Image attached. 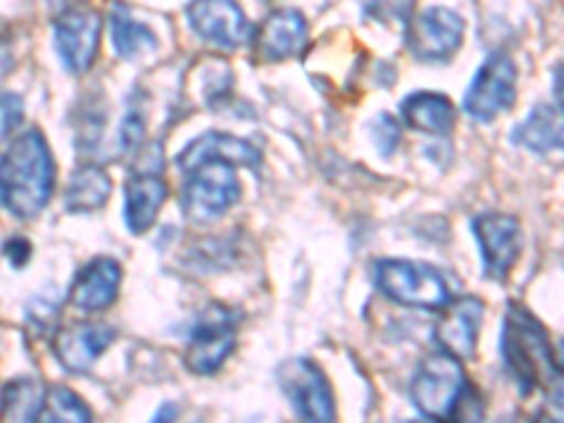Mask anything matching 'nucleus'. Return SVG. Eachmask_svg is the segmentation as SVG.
<instances>
[{
    "label": "nucleus",
    "instance_id": "f257e3e1",
    "mask_svg": "<svg viewBox=\"0 0 564 423\" xmlns=\"http://www.w3.org/2000/svg\"><path fill=\"white\" fill-rule=\"evenodd\" d=\"M54 178L57 164L43 130H26L0 155V204L18 220H34L52 200Z\"/></svg>",
    "mask_w": 564,
    "mask_h": 423
},
{
    "label": "nucleus",
    "instance_id": "f03ea898",
    "mask_svg": "<svg viewBox=\"0 0 564 423\" xmlns=\"http://www.w3.org/2000/svg\"><path fill=\"white\" fill-rule=\"evenodd\" d=\"M502 361L520 395H533L539 387L562 398V367L542 322L513 302L502 322Z\"/></svg>",
    "mask_w": 564,
    "mask_h": 423
},
{
    "label": "nucleus",
    "instance_id": "7ed1b4c3",
    "mask_svg": "<svg viewBox=\"0 0 564 423\" xmlns=\"http://www.w3.org/2000/svg\"><path fill=\"white\" fill-rule=\"evenodd\" d=\"M466 370L463 361L452 352L441 350L432 352L430 359H423L417 367L415 379H412L410 398L415 410L430 421H446L460 412L463 401H466Z\"/></svg>",
    "mask_w": 564,
    "mask_h": 423
},
{
    "label": "nucleus",
    "instance_id": "20e7f679",
    "mask_svg": "<svg viewBox=\"0 0 564 423\" xmlns=\"http://www.w3.org/2000/svg\"><path fill=\"white\" fill-rule=\"evenodd\" d=\"M372 282L387 300L406 308L441 311L452 300L446 276L435 265L415 260H379L372 265Z\"/></svg>",
    "mask_w": 564,
    "mask_h": 423
},
{
    "label": "nucleus",
    "instance_id": "39448f33",
    "mask_svg": "<svg viewBox=\"0 0 564 423\" xmlns=\"http://www.w3.org/2000/svg\"><path fill=\"white\" fill-rule=\"evenodd\" d=\"M184 175L181 209L189 224H215L240 200V178L229 161H204Z\"/></svg>",
    "mask_w": 564,
    "mask_h": 423
},
{
    "label": "nucleus",
    "instance_id": "423d86ee",
    "mask_svg": "<svg viewBox=\"0 0 564 423\" xmlns=\"http://www.w3.org/2000/svg\"><path fill=\"white\" fill-rule=\"evenodd\" d=\"M517 102V65L508 54H491L468 85L463 110L475 122H494Z\"/></svg>",
    "mask_w": 564,
    "mask_h": 423
},
{
    "label": "nucleus",
    "instance_id": "0eeeda50",
    "mask_svg": "<svg viewBox=\"0 0 564 423\" xmlns=\"http://www.w3.org/2000/svg\"><path fill=\"white\" fill-rule=\"evenodd\" d=\"M102 14L90 9H65L54 18V48L68 74H88L99 57Z\"/></svg>",
    "mask_w": 564,
    "mask_h": 423
},
{
    "label": "nucleus",
    "instance_id": "6e6552de",
    "mask_svg": "<svg viewBox=\"0 0 564 423\" xmlns=\"http://www.w3.org/2000/svg\"><path fill=\"white\" fill-rule=\"evenodd\" d=\"M466 37V20L446 7L423 9L421 14L410 18L406 26V45L412 57L421 63H446L452 54L460 52Z\"/></svg>",
    "mask_w": 564,
    "mask_h": 423
},
{
    "label": "nucleus",
    "instance_id": "1a4fd4ad",
    "mask_svg": "<svg viewBox=\"0 0 564 423\" xmlns=\"http://www.w3.org/2000/svg\"><path fill=\"white\" fill-rule=\"evenodd\" d=\"M282 395L289 398L294 412L305 421L327 423L336 417L334 390L327 384L325 372L311 359H291L276 372Z\"/></svg>",
    "mask_w": 564,
    "mask_h": 423
},
{
    "label": "nucleus",
    "instance_id": "9d476101",
    "mask_svg": "<svg viewBox=\"0 0 564 423\" xmlns=\"http://www.w3.org/2000/svg\"><path fill=\"white\" fill-rule=\"evenodd\" d=\"M238 345L235 330V314L212 305L195 322L189 334V350H186V367L198 376H215Z\"/></svg>",
    "mask_w": 564,
    "mask_h": 423
},
{
    "label": "nucleus",
    "instance_id": "9b49d317",
    "mask_svg": "<svg viewBox=\"0 0 564 423\" xmlns=\"http://www.w3.org/2000/svg\"><path fill=\"white\" fill-rule=\"evenodd\" d=\"M471 231H475L477 243H480L482 274L497 282L506 280L522 254L520 220L511 218V215L488 212V215H477L471 220Z\"/></svg>",
    "mask_w": 564,
    "mask_h": 423
},
{
    "label": "nucleus",
    "instance_id": "f8f14e48",
    "mask_svg": "<svg viewBox=\"0 0 564 423\" xmlns=\"http://www.w3.org/2000/svg\"><path fill=\"white\" fill-rule=\"evenodd\" d=\"M186 20L204 43L224 52H235L249 43V18L238 0H193L186 9Z\"/></svg>",
    "mask_w": 564,
    "mask_h": 423
},
{
    "label": "nucleus",
    "instance_id": "ddd939ff",
    "mask_svg": "<svg viewBox=\"0 0 564 423\" xmlns=\"http://www.w3.org/2000/svg\"><path fill=\"white\" fill-rule=\"evenodd\" d=\"M443 316L435 327V339L441 350L452 352L457 359H475L477 341H480L482 316H486V305L477 296H463L457 302H446L443 305Z\"/></svg>",
    "mask_w": 564,
    "mask_h": 423
},
{
    "label": "nucleus",
    "instance_id": "4468645a",
    "mask_svg": "<svg viewBox=\"0 0 564 423\" xmlns=\"http://www.w3.org/2000/svg\"><path fill=\"white\" fill-rule=\"evenodd\" d=\"M305 43H308V20L296 9H280V12H271L263 20V26L257 29L254 54L263 63H282L302 54Z\"/></svg>",
    "mask_w": 564,
    "mask_h": 423
},
{
    "label": "nucleus",
    "instance_id": "2eb2a0df",
    "mask_svg": "<svg viewBox=\"0 0 564 423\" xmlns=\"http://www.w3.org/2000/svg\"><path fill=\"white\" fill-rule=\"evenodd\" d=\"M122 285V265L113 257H94L74 280L70 305L83 314H102L119 296Z\"/></svg>",
    "mask_w": 564,
    "mask_h": 423
},
{
    "label": "nucleus",
    "instance_id": "dca6fc26",
    "mask_svg": "<svg viewBox=\"0 0 564 423\" xmlns=\"http://www.w3.org/2000/svg\"><path fill=\"white\" fill-rule=\"evenodd\" d=\"M116 330L97 322H85V325H70L59 330L54 339V356L59 365L70 372H88L97 365L99 356L113 345Z\"/></svg>",
    "mask_w": 564,
    "mask_h": 423
},
{
    "label": "nucleus",
    "instance_id": "f3484780",
    "mask_svg": "<svg viewBox=\"0 0 564 423\" xmlns=\"http://www.w3.org/2000/svg\"><path fill=\"white\" fill-rule=\"evenodd\" d=\"M204 161H229L235 167L260 170V150H254L249 141L238 139V135L209 130V133L189 141L186 150H181V155L175 159V167L181 173H189V170L204 164Z\"/></svg>",
    "mask_w": 564,
    "mask_h": 423
},
{
    "label": "nucleus",
    "instance_id": "a211bd4d",
    "mask_svg": "<svg viewBox=\"0 0 564 423\" xmlns=\"http://www.w3.org/2000/svg\"><path fill=\"white\" fill-rule=\"evenodd\" d=\"M170 186L167 181L155 173H133L124 184V224L133 235H144L153 229L161 206L167 204Z\"/></svg>",
    "mask_w": 564,
    "mask_h": 423
},
{
    "label": "nucleus",
    "instance_id": "6ab92c4d",
    "mask_svg": "<svg viewBox=\"0 0 564 423\" xmlns=\"http://www.w3.org/2000/svg\"><path fill=\"white\" fill-rule=\"evenodd\" d=\"M401 116L417 133L430 135H449L455 130L457 110L446 94H435V90H417L401 102Z\"/></svg>",
    "mask_w": 564,
    "mask_h": 423
},
{
    "label": "nucleus",
    "instance_id": "aec40b11",
    "mask_svg": "<svg viewBox=\"0 0 564 423\" xmlns=\"http://www.w3.org/2000/svg\"><path fill=\"white\" fill-rule=\"evenodd\" d=\"M511 141L517 148L536 155L562 150V113H558V105L556 108H551V105H536L528 113L525 122L513 128Z\"/></svg>",
    "mask_w": 564,
    "mask_h": 423
},
{
    "label": "nucleus",
    "instance_id": "412c9836",
    "mask_svg": "<svg viewBox=\"0 0 564 423\" xmlns=\"http://www.w3.org/2000/svg\"><path fill=\"white\" fill-rule=\"evenodd\" d=\"M110 193H113V181L105 173L99 164H83L74 170L68 186H65V209L77 212V215H88L108 204Z\"/></svg>",
    "mask_w": 564,
    "mask_h": 423
},
{
    "label": "nucleus",
    "instance_id": "4be33fe9",
    "mask_svg": "<svg viewBox=\"0 0 564 423\" xmlns=\"http://www.w3.org/2000/svg\"><path fill=\"white\" fill-rule=\"evenodd\" d=\"M110 40H113L116 54L122 59H130V63L159 52V40H155L153 29L139 23L124 3H113V9H110Z\"/></svg>",
    "mask_w": 564,
    "mask_h": 423
},
{
    "label": "nucleus",
    "instance_id": "5701e85b",
    "mask_svg": "<svg viewBox=\"0 0 564 423\" xmlns=\"http://www.w3.org/2000/svg\"><path fill=\"white\" fill-rule=\"evenodd\" d=\"M45 387L40 379H14L0 392V421H40Z\"/></svg>",
    "mask_w": 564,
    "mask_h": 423
},
{
    "label": "nucleus",
    "instance_id": "b1692460",
    "mask_svg": "<svg viewBox=\"0 0 564 423\" xmlns=\"http://www.w3.org/2000/svg\"><path fill=\"white\" fill-rule=\"evenodd\" d=\"M40 421H65V423H88L94 421V412L85 404L83 398L68 387H52L45 390L43 410H40Z\"/></svg>",
    "mask_w": 564,
    "mask_h": 423
},
{
    "label": "nucleus",
    "instance_id": "393cba45",
    "mask_svg": "<svg viewBox=\"0 0 564 423\" xmlns=\"http://www.w3.org/2000/svg\"><path fill=\"white\" fill-rule=\"evenodd\" d=\"M119 141H122L124 153H141L144 141H148V110L139 102V97H130L128 113L122 119V130H119Z\"/></svg>",
    "mask_w": 564,
    "mask_h": 423
},
{
    "label": "nucleus",
    "instance_id": "a878e982",
    "mask_svg": "<svg viewBox=\"0 0 564 423\" xmlns=\"http://www.w3.org/2000/svg\"><path fill=\"white\" fill-rule=\"evenodd\" d=\"M398 141H401V128L392 116L381 113L372 124V144L379 148L381 155H392V150L398 148Z\"/></svg>",
    "mask_w": 564,
    "mask_h": 423
},
{
    "label": "nucleus",
    "instance_id": "bb28decb",
    "mask_svg": "<svg viewBox=\"0 0 564 423\" xmlns=\"http://www.w3.org/2000/svg\"><path fill=\"white\" fill-rule=\"evenodd\" d=\"M23 119V99L18 94H0V144L12 135Z\"/></svg>",
    "mask_w": 564,
    "mask_h": 423
},
{
    "label": "nucleus",
    "instance_id": "cd10ccee",
    "mask_svg": "<svg viewBox=\"0 0 564 423\" xmlns=\"http://www.w3.org/2000/svg\"><path fill=\"white\" fill-rule=\"evenodd\" d=\"M415 0H367V12L379 20H410Z\"/></svg>",
    "mask_w": 564,
    "mask_h": 423
},
{
    "label": "nucleus",
    "instance_id": "c85d7f7f",
    "mask_svg": "<svg viewBox=\"0 0 564 423\" xmlns=\"http://www.w3.org/2000/svg\"><path fill=\"white\" fill-rule=\"evenodd\" d=\"M7 257L14 263V269H23L29 260V254H32V246L26 243V238H9L7 243Z\"/></svg>",
    "mask_w": 564,
    "mask_h": 423
},
{
    "label": "nucleus",
    "instance_id": "c756f323",
    "mask_svg": "<svg viewBox=\"0 0 564 423\" xmlns=\"http://www.w3.org/2000/svg\"><path fill=\"white\" fill-rule=\"evenodd\" d=\"M12 48H9V43H7V37H0V77H3V74H7L9 68H12Z\"/></svg>",
    "mask_w": 564,
    "mask_h": 423
},
{
    "label": "nucleus",
    "instance_id": "7c9ffc66",
    "mask_svg": "<svg viewBox=\"0 0 564 423\" xmlns=\"http://www.w3.org/2000/svg\"><path fill=\"white\" fill-rule=\"evenodd\" d=\"M70 3H79V0H52V7H57L59 12H65V9H68Z\"/></svg>",
    "mask_w": 564,
    "mask_h": 423
}]
</instances>
